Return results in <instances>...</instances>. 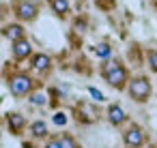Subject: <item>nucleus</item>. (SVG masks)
Wrapping results in <instances>:
<instances>
[{"instance_id": "aec40b11", "label": "nucleus", "mask_w": 157, "mask_h": 148, "mask_svg": "<svg viewBox=\"0 0 157 148\" xmlns=\"http://www.w3.org/2000/svg\"><path fill=\"white\" fill-rule=\"evenodd\" d=\"M22 148H37V146H33V144H24Z\"/></svg>"}, {"instance_id": "4468645a", "label": "nucleus", "mask_w": 157, "mask_h": 148, "mask_svg": "<svg viewBox=\"0 0 157 148\" xmlns=\"http://www.w3.org/2000/svg\"><path fill=\"white\" fill-rule=\"evenodd\" d=\"M110 52H112V50H110V45H108V43H99V45L95 47V54H97L99 58H108V56H110Z\"/></svg>"}, {"instance_id": "423d86ee", "label": "nucleus", "mask_w": 157, "mask_h": 148, "mask_svg": "<svg viewBox=\"0 0 157 148\" xmlns=\"http://www.w3.org/2000/svg\"><path fill=\"white\" fill-rule=\"evenodd\" d=\"M30 52H33L30 41L22 39V41L13 43V56H15V60H24V58H28V56H30Z\"/></svg>"}, {"instance_id": "20e7f679", "label": "nucleus", "mask_w": 157, "mask_h": 148, "mask_svg": "<svg viewBox=\"0 0 157 148\" xmlns=\"http://www.w3.org/2000/svg\"><path fill=\"white\" fill-rule=\"evenodd\" d=\"M123 139H125V144L129 146V148H140L144 142H146V135H144V131L140 129V127H136V124H131L127 131H125V135H123Z\"/></svg>"}, {"instance_id": "1a4fd4ad", "label": "nucleus", "mask_w": 157, "mask_h": 148, "mask_svg": "<svg viewBox=\"0 0 157 148\" xmlns=\"http://www.w3.org/2000/svg\"><path fill=\"white\" fill-rule=\"evenodd\" d=\"M50 65H52L50 56H45V54H35L33 56V69L35 71H48Z\"/></svg>"}, {"instance_id": "4be33fe9", "label": "nucleus", "mask_w": 157, "mask_h": 148, "mask_svg": "<svg viewBox=\"0 0 157 148\" xmlns=\"http://www.w3.org/2000/svg\"><path fill=\"white\" fill-rule=\"evenodd\" d=\"M148 148H151V146H148Z\"/></svg>"}, {"instance_id": "0eeeda50", "label": "nucleus", "mask_w": 157, "mask_h": 148, "mask_svg": "<svg viewBox=\"0 0 157 148\" xmlns=\"http://www.w3.org/2000/svg\"><path fill=\"white\" fill-rule=\"evenodd\" d=\"M108 118H110L112 124H123V122L127 120V114L123 112V107H118V105H110V109H108Z\"/></svg>"}, {"instance_id": "9d476101", "label": "nucleus", "mask_w": 157, "mask_h": 148, "mask_svg": "<svg viewBox=\"0 0 157 148\" xmlns=\"http://www.w3.org/2000/svg\"><path fill=\"white\" fill-rule=\"evenodd\" d=\"M24 124H26V120H24L22 114H9V127H11V131H22Z\"/></svg>"}, {"instance_id": "9b49d317", "label": "nucleus", "mask_w": 157, "mask_h": 148, "mask_svg": "<svg viewBox=\"0 0 157 148\" xmlns=\"http://www.w3.org/2000/svg\"><path fill=\"white\" fill-rule=\"evenodd\" d=\"M30 133H33L35 137H45V135H48V124H45L43 120H37V122L30 124Z\"/></svg>"}, {"instance_id": "f8f14e48", "label": "nucleus", "mask_w": 157, "mask_h": 148, "mask_svg": "<svg viewBox=\"0 0 157 148\" xmlns=\"http://www.w3.org/2000/svg\"><path fill=\"white\" fill-rule=\"evenodd\" d=\"M50 5H52L54 13H58V15H65L69 11V0H50Z\"/></svg>"}, {"instance_id": "f257e3e1", "label": "nucleus", "mask_w": 157, "mask_h": 148, "mask_svg": "<svg viewBox=\"0 0 157 148\" xmlns=\"http://www.w3.org/2000/svg\"><path fill=\"white\" fill-rule=\"evenodd\" d=\"M101 73H103L105 82H108L110 86H114V88H123L125 82H127V69H125L123 65H118L116 60L105 62L103 69H101Z\"/></svg>"}, {"instance_id": "412c9836", "label": "nucleus", "mask_w": 157, "mask_h": 148, "mask_svg": "<svg viewBox=\"0 0 157 148\" xmlns=\"http://www.w3.org/2000/svg\"><path fill=\"white\" fill-rule=\"evenodd\" d=\"M0 20H2V9H0Z\"/></svg>"}, {"instance_id": "f3484780", "label": "nucleus", "mask_w": 157, "mask_h": 148, "mask_svg": "<svg viewBox=\"0 0 157 148\" xmlns=\"http://www.w3.org/2000/svg\"><path fill=\"white\" fill-rule=\"evenodd\" d=\"M30 103H35V105H45V97L37 92V94H33V97H30Z\"/></svg>"}, {"instance_id": "f03ea898", "label": "nucleus", "mask_w": 157, "mask_h": 148, "mask_svg": "<svg viewBox=\"0 0 157 148\" xmlns=\"http://www.w3.org/2000/svg\"><path fill=\"white\" fill-rule=\"evenodd\" d=\"M129 97L133 101H140L144 103L148 97H151V82L146 77H136L129 82Z\"/></svg>"}, {"instance_id": "6e6552de", "label": "nucleus", "mask_w": 157, "mask_h": 148, "mask_svg": "<svg viewBox=\"0 0 157 148\" xmlns=\"http://www.w3.org/2000/svg\"><path fill=\"white\" fill-rule=\"evenodd\" d=\"M5 37H7V39H11L13 43H17V41H22V39H24V28H22L20 24H11V26H7V28H5Z\"/></svg>"}, {"instance_id": "2eb2a0df", "label": "nucleus", "mask_w": 157, "mask_h": 148, "mask_svg": "<svg viewBox=\"0 0 157 148\" xmlns=\"http://www.w3.org/2000/svg\"><path fill=\"white\" fill-rule=\"evenodd\" d=\"M148 67H151L153 71H157V50L148 52Z\"/></svg>"}, {"instance_id": "ddd939ff", "label": "nucleus", "mask_w": 157, "mask_h": 148, "mask_svg": "<svg viewBox=\"0 0 157 148\" xmlns=\"http://www.w3.org/2000/svg\"><path fill=\"white\" fill-rule=\"evenodd\" d=\"M58 144H60V148H78V144H75V139H73L71 135L58 137Z\"/></svg>"}, {"instance_id": "7ed1b4c3", "label": "nucleus", "mask_w": 157, "mask_h": 148, "mask_svg": "<svg viewBox=\"0 0 157 148\" xmlns=\"http://www.w3.org/2000/svg\"><path fill=\"white\" fill-rule=\"evenodd\" d=\"M9 88H11V92L15 97H24V94H28L33 90V77L26 75V73H17V75H13L9 80Z\"/></svg>"}, {"instance_id": "6ab92c4d", "label": "nucleus", "mask_w": 157, "mask_h": 148, "mask_svg": "<svg viewBox=\"0 0 157 148\" xmlns=\"http://www.w3.org/2000/svg\"><path fill=\"white\" fill-rule=\"evenodd\" d=\"M45 148H60V144H58V139H50L45 144Z\"/></svg>"}, {"instance_id": "39448f33", "label": "nucleus", "mask_w": 157, "mask_h": 148, "mask_svg": "<svg viewBox=\"0 0 157 148\" xmlns=\"http://www.w3.org/2000/svg\"><path fill=\"white\" fill-rule=\"evenodd\" d=\"M37 13H39L37 5L35 2H28V0H20L17 7H15V15L20 20H24V22H33L37 17Z\"/></svg>"}, {"instance_id": "dca6fc26", "label": "nucleus", "mask_w": 157, "mask_h": 148, "mask_svg": "<svg viewBox=\"0 0 157 148\" xmlns=\"http://www.w3.org/2000/svg\"><path fill=\"white\" fill-rule=\"evenodd\" d=\"M54 122H56L58 127H63V124H67V114H63V112H58V114H54Z\"/></svg>"}, {"instance_id": "a211bd4d", "label": "nucleus", "mask_w": 157, "mask_h": 148, "mask_svg": "<svg viewBox=\"0 0 157 148\" xmlns=\"http://www.w3.org/2000/svg\"><path fill=\"white\" fill-rule=\"evenodd\" d=\"M88 92H90V94H93V97H95L97 101H103V94H101V92H99L97 88H88Z\"/></svg>"}]
</instances>
